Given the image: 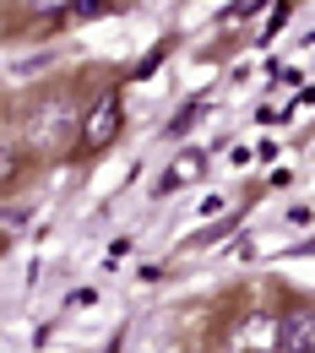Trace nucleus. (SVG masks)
<instances>
[{"label": "nucleus", "instance_id": "obj_1", "mask_svg": "<svg viewBox=\"0 0 315 353\" xmlns=\"http://www.w3.org/2000/svg\"><path fill=\"white\" fill-rule=\"evenodd\" d=\"M77 125H82V109L60 92H44L28 114V147L39 158H65V152H77Z\"/></svg>", "mask_w": 315, "mask_h": 353}, {"label": "nucleus", "instance_id": "obj_2", "mask_svg": "<svg viewBox=\"0 0 315 353\" xmlns=\"http://www.w3.org/2000/svg\"><path fill=\"white\" fill-rule=\"evenodd\" d=\"M125 131V98L120 88H103L98 98L82 103V125H77V152H109Z\"/></svg>", "mask_w": 315, "mask_h": 353}, {"label": "nucleus", "instance_id": "obj_3", "mask_svg": "<svg viewBox=\"0 0 315 353\" xmlns=\"http://www.w3.org/2000/svg\"><path fill=\"white\" fill-rule=\"evenodd\" d=\"M228 353H283L277 310H245L239 326L228 332Z\"/></svg>", "mask_w": 315, "mask_h": 353}, {"label": "nucleus", "instance_id": "obj_4", "mask_svg": "<svg viewBox=\"0 0 315 353\" xmlns=\"http://www.w3.org/2000/svg\"><path fill=\"white\" fill-rule=\"evenodd\" d=\"M277 326H283V353H315V305H288Z\"/></svg>", "mask_w": 315, "mask_h": 353}, {"label": "nucleus", "instance_id": "obj_5", "mask_svg": "<svg viewBox=\"0 0 315 353\" xmlns=\"http://www.w3.org/2000/svg\"><path fill=\"white\" fill-rule=\"evenodd\" d=\"M201 174H207V152L185 147V152H174V158H169V174H163V185H169V190H185V185H196Z\"/></svg>", "mask_w": 315, "mask_h": 353}, {"label": "nucleus", "instance_id": "obj_6", "mask_svg": "<svg viewBox=\"0 0 315 353\" xmlns=\"http://www.w3.org/2000/svg\"><path fill=\"white\" fill-rule=\"evenodd\" d=\"M22 163H28V141L17 131H0V190L11 179H22Z\"/></svg>", "mask_w": 315, "mask_h": 353}, {"label": "nucleus", "instance_id": "obj_7", "mask_svg": "<svg viewBox=\"0 0 315 353\" xmlns=\"http://www.w3.org/2000/svg\"><path fill=\"white\" fill-rule=\"evenodd\" d=\"M28 17H39V22H54V17H65V11H77V0H17Z\"/></svg>", "mask_w": 315, "mask_h": 353}]
</instances>
